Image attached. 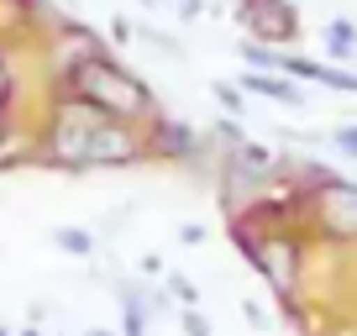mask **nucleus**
Segmentation results:
<instances>
[{
  "label": "nucleus",
  "instance_id": "f257e3e1",
  "mask_svg": "<svg viewBox=\"0 0 357 336\" xmlns=\"http://www.w3.org/2000/svg\"><path fill=\"white\" fill-rule=\"evenodd\" d=\"M74 95L89 100L95 111L116 116V121H137V116L153 111V90H147L137 74L116 68L111 58H84V63H74Z\"/></svg>",
  "mask_w": 357,
  "mask_h": 336
},
{
  "label": "nucleus",
  "instance_id": "f03ea898",
  "mask_svg": "<svg viewBox=\"0 0 357 336\" xmlns=\"http://www.w3.org/2000/svg\"><path fill=\"white\" fill-rule=\"evenodd\" d=\"M105 121V111H95L89 100H68V105H58V116H53V132H47V158H53L58 168H84V142H89V132Z\"/></svg>",
  "mask_w": 357,
  "mask_h": 336
},
{
  "label": "nucleus",
  "instance_id": "7ed1b4c3",
  "mask_svg": "<svg viewBox=\"0 0 357 336\" xmlns=\"http://www.w3.org/2000/svg\"><path fill=\"white\" fill-rule=\"evenodd\" d=\"M147 147H142V137L132 132V121H116V116H105L95 132H89V142H84V168H126V163H137Z\"/></svg>",
  "mask_w": 357,
  "mask_h": 336
},
{
  "label": "nucleus",
  "instance_id": "20e7f679",
  "mask_svg": "<svg viewBox=\"0 0 357 336\" xmlns=\"http://www.w3.org/2000/svg\"><path fill=\"white\" fill-rule=\"evenodd\" d=\"M315 221L326 226V236L352 242V236H357V184L326 179L321 190H315Z\"/></svg>",
  "mask_w": 357,
  "mask_h": 336
},
{
  "label": "nucleus",
  "instance_id": "39448f33",
  "mask_svg": "<svg viewBox=\"0 0 357 336\" xmlns=\"http://www.w3.org/2000/svg\"><path fill=\"white\" fill-rule=\"evenodd\" d=\"M242 22L257 32V43H294L300 16L289 11V0H236Z\"/></svg>",
  "mask_w": 357,
  "mask_h": 336
},
{
  "label": "nucleus",
  "instance_id": "423d86ee",
  "mask_svg": "<svg viewBox=\"0 0 357 336\" xmlns=\"http://www.w3.org/2000/svg\"><path fill=\"white\" fill-rule=\"evenodd\" d=\"M247 258L252 268H263V279L273 284L279 294L294 289V268H300V247L289 236H268V242H247Z\"/></svg>",
  "mask_w": 357,
  "mask_h": 336
},
{
  "label": "nucleus",
  "instance_id": "0eeeda50",
  "mask_svg": "<svg viewBox=\"0 0 357 336\" xmlns=\"http://www.w3.org/2000/svg\"><path fill=\"white\" fill-rule=\"evenodd\" d=\"M279 74L315 79V84H331V90H342V95H357V74H347V68H326V63H310V58H284Z\"/></svg>",
  "mask_w": 357,
  "mask_h": 336
},
{
  "label": "nucleus",
  "instance_id": "6e6552de",
  "mask_svg": "<svg viewBox=\"0 0 357 336\" xmlns=\"http://www.w3.org/2000/svg\"><path fill=\"white\" fill-rule=\"evenodd\" d=\"M242 84H247L252 95H263V100H279V105H305V95L294 90V84H289L284 74H257V68H252V74H242Z\"/></svg>",
  "mask_w": 357,
  "mask_h": 336
},
{
  "label": "nucleus",
  "instance_id": "1a4fd4ad",
  "mask_svg": "<svg viewBox=\"0 0 357 336\" xmlns=\"http://www.w3.org/2000/svg\"><path fill=\"white\" fill-rule=\"evenodd\" d=\"M153 147H158V153L184 158V153H195V132L184 121H163V126H158V137H153Z\"/></svg>",
  "mask_w": 357,
  "mask_h": 336
},
{
  "label": "nucleus",
  "instance_id": "9d476101",
  "mask_svg": "<svg viewBox=\"0 0 357 336\" xmlns=\"http://www.w3.org/2000/svg\"><path fill=\"white\" fill-rule=\"evenodd\" d=\"M326 53L331 58H357V26L352 22H326Z\"/></svg>",
  "mask_w": 357,
  "mask_h": 336
},
{
  "label": "nucleus",
  "instance_id": "9b49d317",
  "mask_svg": "<svg viewBox=\"0 0 357 336\" xmlns=\"http://www.w3.org/2000/svg\"><path fill=\"white\" fill-rule=\"evenodd\" d=\"M53 242L63 247L68 258H89V252H95V236H89L84 226H58V231H53Z\"/></svg>",
  "mask_w": 357,
  "mask_h": 336
},
{
  "label": "nucleus",
  "instance_id": "f8f14e48",
  "mask_svg": "<svg viewBox=\"0 0 357 336\" xmlns=\"http://www.w3.org/2000/svg\"><path fill=\"white\" fill-rule=\"evenodd\" d=\"M168 289H174V300H178V305H190V310H195V305H200V289H195L190 279H178V273H174V279H168Z\"/></svg>",
  "mask_w": 357,
  "mask_h": 336
},
{
  "label": "nucleus",
  "instance_id": "ddd939ff",
  "mask_svg": "<svg viewBox=\"0 0 357 336\" xmlns=\"http://www.w3.org/2000/svg\"><path fill=\"white\" fill-rule=\"evenodd\" d=\"M331 142L342 147V153H352V158H357V126H336V132H331Z\"/></svg>",
  "mask_w": 357,
  "mask_h": 336
},
{
  "label": "nucleus",
  "instance_id": "4468645a",
  "mask_svg": "<svg viewBox=\"0 0 357 336\" xmlns=\"http://www.w3.org/2000/svg\"><path fill=\"white\" fill-rule=\"evenodd\" d=\"M184 336H211V326H205L200 310H184Z\"/></svg>",
  "mask_w": 357,
  "mask_h": 336
},
{
  "label": "nucleus",
  "instance_id": "2eb2a0df",
  "mask_svg": "<svg viewBox=\"0 0 357 336\" xmlns=\"http://www.w3.org/2000/svg\"><path fill=\"white\" fill-rule=\"evenodd\" d=\"M147 47H158L163 58H178V43H174V37H163V32H147Z\"/></svg>",
  "mask_w": 357,
  "mask_h": 336
},
{
  "label": "nucleus",
  "instance_id": "dca6fc26",
  "mask_svg": "<svg viewBox=\"0 0 357 336\" xmlns=\"http://www.w3.org/2000/svg\"><path fill=\"white\" fill-rule=\"evenodd\" d=\"M215 100H221L226 111H236V116H242V95H236L231 84H215Z\"/></svg>",
  "mask_w": 357,
  "mask_h": 336
},
{
  "label": "nucleus",
  "instance_id": "f3484780",
  "mask_svg": "<svg viewBox=\"0 0 357 336\" xmlns=\"http://www.w3.org/2000/svg\"><path fill=\"white\" fill-rule=\"evenodd\" d=\"M200 11H205V0H178V16H184V22H195Z\"/></svg>",
  "mask_w": 357,
  "mask_h": 336
},
{
  "label": "nucleus",
  "instance_id": "a211bd4d",
  "mask_svg": "<svg viewBox=\"0 0 357 336\" xmlns=\"http://www.w3.org/2000/svg\"><path fill=\"white\" fill-rule=\"evenodd\" d=\"M84 336H116V331H84Z\"/></svg>",
  "mask_w": 357,
  "mask_h": 336
},
{
  "label": "nucleus",
  "instance_id": "6ab92c4d",
  "mask_svg": "<svg viewBox=\"0 0 357 336\" xmlns=\"http://www.w3.org/2000/svg\"><path fill=\"white\" fill-rule=\"evenodd\" d=\"M142 6H158V0H142Z\"/></svg>",
  "mask_w": 357,
  "mask_h": 336
},
{
  "label": "nucleus",
  "instance_id": "aec40b11",
  "mask_svg": "<svg viewBox=\"0 0 357 336\" xmlns=\"http://www.w3.org/2000/svg\"><path fill=\"white\" fill-rule=\"evenodd\" d=\"M22 336H37V331H22Z\"/></svg>",
  "mask_w": 357,
  "mask_h": 336
}]
</instances>
